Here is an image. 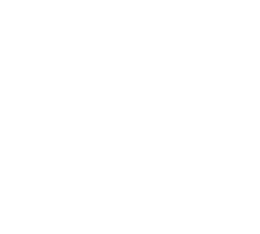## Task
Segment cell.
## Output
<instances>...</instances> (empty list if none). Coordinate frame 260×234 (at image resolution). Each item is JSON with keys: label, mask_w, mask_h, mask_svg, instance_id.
<instances>
[]
</instances>
